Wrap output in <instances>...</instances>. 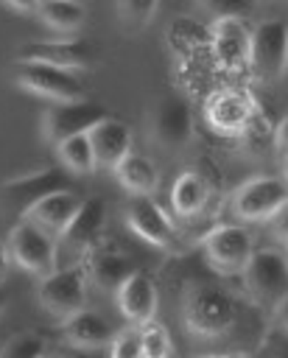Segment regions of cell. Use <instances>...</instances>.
Masks as SVG:
<instances>
[{"label": "cell", "mask_w": 288, "mask_h": 358, "mask_svg": "<svg viewBox=\"0 0 288 358\" xmlns=\"http://www.w3.org/2000/svg\"><path fill=\"white\" fill-rule=\"evenodd\" d=\"M285 246H288V243H285ZM285 260H288V252H285Z\"/></svg>", "instance_id": "40"}, {"label": "cell", "mask_w": 288, "mask_h": 358, "mask_svg": "<svg viewBox=\"0 0 288 358\" xmlns=\"http://www.w3.org/2000/svg\"><path fill=\"white\" fill-rule=\"evenodd\" d=\"M98 168H115L131 151V129L117 117H103L87 131Z\"/></svg>", "instance_id": "21"}, {"label": "cell", "mask_w": 288, "mask_h": 358, "mask_svg": "<svg viewBox=\"0 0 288 358\" xmlns=\"http://www.w3.org/2000/svg\"><path fill=\"white\" fill-rule=\"evenodd\" d=\"M106 117V109L95 101H62V103H53L50 109H45V117H42V131L48 137V143H62L73 134H87L98 120Z\"/></svg>", "instance_id": "8"}, {"label": "cell", "mask_w": 288, "mask_h": 358, "mask_svg": "<svg viewBox=\"0 0 288 358\" xmlns=\"http://www.w3.org/2000/svg\"><path fill=\"white\" fill-rule=\"evenodd\" d=\"M6 249L11 263H17L20 268H25L28 274L45 277L56 268L59 263V252H56V238L50 232H45L42 227L20 218L6 238Z\"/></svg>", "instance_id": "2"}, {"label": "cell", "mask_w": 288, "mask_h": 358, "mask_svg": "<svg viewBox=\"0 0 288 358\" xmlns=\"http://www.w3.org/2000/svg\"><path fill=\"white\" fill-rule=\"evenodd\" d=\"M126 224L129 229L143 238L151 246L168 249L173 243V224L168 218V213L151 199V196H134L126 207Z\"/></svg>", "instance_id": "15"}, {"label": "cell", "mask_w": 288, "mask_h": 358, "mask_svg": "<svg viewBox=\"0 0 288 358\" xmlns=\"http://www.w3.org/2000/svg\"><path fill=\"white\" fill-rule=\"evenodd\" d=\"M103 224H106V204H103V199H84L78 213L67 224V229L56 238V252L59 255L64 252L70 257V263L81 260L84 252L103 235Z\"/></svg>", "instance_id": "10"}, {"label": "cell", "mask_w": 288, "mask_h": 358, "mask_svg": "<svg viewBox=\"0 0 288 358\" xmlns=\"http://www.w3.org/2000/svg\"><path fill=\"white\" fill-rule=\"evenodd\" d=\"M282 179L288 182V154H285V159H282Z\"/></svg>", "instance_id": "38"}, {"label": "cell", "mask_w": 288, "mask_h": 358, "mask_svg": "<svg viewBox=\"0 0 288 358\" xmlns=\"http://www.w3.org/2000/svg\"><path fill=\"white\" fill-rule=\"evenodd\" d=\"M115 302L117 310L131 322V324H143L148 319H154L157 313V282L151 280V274L145 271H131L117 288H115Z\"/></svg>", "instance_id": "16"}, {"label": "cell", "mask_w": 288, "mask_h": 358, "mask_svg": "<svg viewBox=\"0 0 288 358\" xmlns=\"http://www.w3.org/2000/svg\"><path fill=\"white\" fill-rule=\"evenodd\" d=\"M59 322H62V324H59L62 338H64L70 347H78V350H98V347H106V344L112 341V336H115L112 324H109L101 313H95V310H89V308H81V310H75V313H70V316H64V319H59Z\"/></svg>", "instance_id": "20"}, {"label": "cell", "mask_w": 288, "mask_h": 358, "mask_svg": "<svg viewBox=\"0 0 288 358\" xmlns=\"http://www.w3.org/2000/svg\"><path fill=\"white\" fill-rule=\"evenodd\" d=\"M249 28L243 20H218L210 28L213 56L224 70L249 67Z\"/></svg>", "instance_id": "18"}, {"label": "cell", "mask_w": 288, "mask_h": 358, "mask_svg": "<svg viewBox=\"0 0 288 358\" xmlns=\"http://www.w3.org/2000/svg\"><path fill=\"white\" fill-rule=\"evenodd\" d=\"M17 59H28V62H45L62 70H84L92 62V45L81 36H70V39H42V42H28L20 48Z\"/></svg>", "instance_id": "13"}, {"label": "cell", "mask_w": 288, "mask_h": 358, "mask_svg": "<svg viewBox=\"0 0 288 358\" xmlns=\"http://www.w3.org/2000/svg\"><path fill=\"white\" fill-rule=\"evenodd\" d=\"M274 358H288V352H285V350H282V352H277V355H274Z\"/></svg>", "instance_id": "39"}, {"label": "cell", "mask_w": 288, "mask_h": 358, "mask_svg": "<svg viewBox=\"0 0 288 358\" xmlns=\"http://www.w3.org/2000/svg\"><path fill=\"white\" fill-rule=\"evenodd\" d=\"M274 145L282 151V154H288V115L277 123V129H274Z\"/></svg>", "instance_id": "32"}, {"label": "cell", "mask_w": 288, "mask_h": 358, "mask_svg": "<svg viewBox=\"0 0 288 358\" xmlns=\"http://www.w3.org/2000/svg\"><path fill=\"white\" fill-rule=\"evenodd\" d=\"M87 282L89 280H87L81 260L67 263V266H56L50 274L39 277V302L50 316L64 319V316L84 308Z\"/></svg>", "instance_id": "3"}, {"label": "cell", "mask_w": 288, "mask_h": 358, "mask_svg": "<svg viewBox=\"0 0 288 358\" xmlns=\"http://www.w3.org/2000/svg\"><path fill=\"white\" fill-rule=\"evenodd\" d=\"M3 6L14 8V11H20V14H36L39 0H3Z\"/></svg>", "instance_id": "33"}, {"label": "cell", "mask_w": 288, "mask_h": 358, "mask_svg": "<svg viewBox=\"0 0 288 358\" xmlns=\"http://www.w3.org/2000/svg\"><path fill=\"white\" fill-rule=\"evenodd\" d=\"M112 171H115V179L120 182V187H126L131 196H151L159 185V171L145 154L129 151Z\"/></svg>", "instance_id": "22"}, {"label": "cell", "mask_w": 288, "mask_h": 358, "mask_svg": "<svg viewBox=\"0 0 288 358\" xmlns=\"http://www.w3.org/2000/svg\"><path fill=\"white\" fill-rule=\"evenodd\" d=\"M201 8L218 22V20H246L252 14V0H199Z\"/></svg>", "instance_id": "30"}, {"label": "cell", "mask_w": 288, "mask_h": 358, "mask_svg": "<svg viewBox=\"0 0 288 358\" xmlns=\"http://www.w3.org/2000/svg\"><path fill=\"white\" fill-rule=\"evenodd\" d=\"M201 246H204L210 266L224 271V274L243 271L246 260L254 252V241H252L249 229L240 224H221V227L210 229Z\"/></svg>", "instance_id": "9"}, {"label": "cell", "mask_w": 288, "mask_h": 358, "mask_svg": "<svg viewBox=\"0 0 288 358\" xmlns=\"http://www.w3.org/2000/svg\"><path fill=\"white\" fill-rule=\"evenodd\" d=\"M151 134L162 148H182L193 134V112L182 95H165L151 120Z\"/></svg>", "instance_id": "14"}, {"label": "cell", "mask_w": 288, "mask_h": 358, "mask_svg": "<svg viewBox=\"0 0 288 358\" xmlns=\"http://www.w3.org/2000/svg\"><path fill=\"white\" fill-rule=\"evenodd\" d=\"M36 17L48 28L62 31V34H70V31H78L81 28V22H84V6L78 0H39Z\"/></svg>", "instance_id": "24"}, {"label": "cell", "mask_w": 288, "mask_h": 358, "mask_svg": "<svg viewBox=\"0 0 288 358\" xmlns=\"http://www.w3.org/2000/svg\"><path fill=\"white\" fill-rule=\"evenodd\" d=\"M67 187L64 185V173L56 171V168H42L36 173H28V176H17L11 182H6L0 187V199H3V207L8 213L17 215V221L25 215L28 207H34L39 199H45L48 193L53 190H62Z\"/></svg>", "instance_id": "12"}, {"label": "cell", "mask_w": 288, "mask_h": 358, "mask_svg": "<svg viewBox=\"0 0 288 358\" xmlns=\"http://www.w3.org/2000/svg\"><path fill=\"white\" fill-rule=\"evenodd\" d=\"M140 327V341H143V358H171L173 344H171V333L165 324H159L157 319H148Z\"/></svg>", "instance_id": "26"}, {"label": "cell", "mask_w": 288, "mask_h": 358, "mask_svg": "<svg viewBox=\"0 0 288 358\" xmlns=\"http://www.w3.org/2000/svg\"><path fill=\"white\" fill-rule=\"evenodd\" d=\"M81 201L84 199L78 193H73L70 187H62V190L48 193L45 199H39L34 207H28L22 218L31 221V224H36V227H42L53 238H59L67 229V224L73 221V215L78 213Z\"/></svg>", "instance_id": "19"}, {"label": "cell", "mask_w": 288, "mask_h": 358, "mask_svg": "<svg viewBox=\"0 0 288 358\" xmlns=\"http://www.w3.org/2000/svg\"><path fill=\"white\" fill-rule=\"evenodd\" d=\"M8 266H11V257H8V249H6V241H0V280L8 274Z\"/></svg>", "instance_id": "34"}, {"label": "cell", "mask_w": 288, "mask_h": 358, "mask_svg": "<svg viewBox=\"0 0 288 358\" xmlns=\"http://www.w3.org/2000/svg\"><path fill=\"white\" fill-rule=\"evenodd\" d=\"M271 229H274V235H277L282 243H288V201L274 213V218H271Z\"/></svg>", "instance_id": "31"}, {"label": "cell", "mask_w": 288, "mask_h": 358, "mask_svg": "<svg viewBox=\"0 0 288 358\" xmlns=\"http://www.w3.org/2000/svg\"><path fill=\"white\" fill-rule=\"evenodd\" d=\"M56 157L73 173H92L98 168L95 154H92V143L87 134H73V137L56 143Z\"/></svg>", "instance_id": "25"}, {"label": "cell", "mask_w": 288, "mask_h": 358, "mask_svg": "<svg viewBox=\"0 0 288 358\" xmlns=\"http://www.w3.org/2000/svg\"><path fill=\"white\" fill-rule=\"evenodd\" d=\"M81 266H84L89 282H95L98 288L112 291V294H115V288L134 271L131 257H129L115 241H109V238H103V235L84 252Z\"/></svg>", "instance_id": "11"}, {"label": "cell", "mask_w": 288, "mask_h": 358, "mask_svg": "<svg viewBox=\"0 0 288 358\" xmlns=\"http://www.w3.org/2000/svg\"><path fill=\"white\" fill-rule=\"evenodd\" d=\"M157 6H159V0H117V17L126 28L137 31L151 22Z\"/></svg>", "instance_id": "28"}, {"label": "cell", "mask_w": 288, "mask_h": 358, "mask_svg": "<svg viewBox=\"0 0 288 358\" xmlns=\"http://www.w3.org/2000/svg\"><path fill=\"white\" fill-rule=\"evenodd\" d=\"M6 305H8V296H6V291H3V288H0V313H3V310H6Z\"/></svg>", "instance_id": "37"}, {"label": "cell", "mask_w": 288, "mask_h": 358, "mask_svg": "<svg viewBox=\"0 0 288 358\" xmlns=\"http://www.w3.org/2000/svg\"><path fill=\"white\" fill-rule=\"evenodd\" d=\"M277 319H280V324L288 330V294L280 299V305H277Z\"/></svg>", "instance_id": "35"}, {"label": "cell", "mask_w": 288, "mask_h": 358, "mask_svg": "<svg viewBox=\"0 0 288 358\" xmlns=\"http://www.w3.org/2000/svg\"><path fill=\"white\" fill-rule=\"evenodd\" d=\"M288 201V182L282 176H252L232 193V213L240 221H271Z\"/></svg>", "instance_id": "6"}, {"label": "cell", "mask_w": 288, "mask_h": 358, "mask_svg": "<svg viewBox=\"0 0 288 358\" xmlns=\"http://www.w3.org/2000/svg\"><path fill=\"white\" fill-rule=\"evenodd\" d=\"M254 106L240 90H218L204 101L207 123L221 134H240L252 117Z\"/></svg>", "instance_id": "17"}, {"label": "cell", "mask_w": 288, "mask_h": 358, "mask_svg": "<svg viewBox=\"0 0 288 358\" xmlns=\"http://www.w3.org/2000/svg\"><path fill=\"white\" fill-rule=\"evenodd\" d=\"M109 358H143V341L140 327L131 324L126 330H117L109 341Z\"/></svg>", "instance_id": "29"}, {"label": "cell", "mask_w": 288, "mask_h": 358, "mask_svg": "<svg viewBox=\"0 0 288 358\" xmlns=\"http://www.w3.org/2000/svg\"><path fill=\"white\" fill-rule=\"evenodd\" d=\"M201 358H246L243 352H218V355H201Z\"/></svg>", "instance_id": "36"}, {"label": "cell", "mask_w": 288, "mask_h": 358, "mask_svg": "<svg viewBox=\"0 0 288 358\" xmlns=\"http://www.w3.org/2000/svg\"><path fill=\"white\" fill-rule=\"evenodd\" d=\"M243 280L260 305H280L288 294V260L277 249H254L243 266Z\"/></svg>", "instance_id": "7"}, {"label": "cell", "mask_w": 288, "mask_h": 358, "mask_svg": "<svg viewBox=\"0 0 288 358\" xmlns=\"http://www.w3.org/2000/svg\"><path fill=\"white\" fill-rule=\"evenodd\" d=\"M48 341L39 333H17L0 347V358H45Z\"/></svg>", "instance_id": "27"}, {"label": "cell", "mask_w": 288, "mask_h": 358, "mask_svg": "<svg viewBox=\"0 0 288 358\" xmlns=\"http://www.w3.org/2000/svg\"><path fill=\"white\" fill-rule=\"evenodd\" d=\"M249 67L266 78H282L288 73V22L263 20L249 34Z\"/></svg>", "instance_id": "5"}, {"label": "cell", "mask_w": 288, "mask_h": 358, "mask_svg": "<svg viewBox=\"0 0 288 358\" xmlns=\"http://www.w3.org/2000/svg\"><path fill=\"white\" fill-rule=\"evenodd\" d=\"M207 199H210V185H207V179L201 173L185 171V173L176 176V182L171 187V207L182 218L199 215L207 207Z\"/></svg>", "instance_id": "23"}, {"label": "cell", "mask_w": 288, "mask_h": 358, "mask_svg": "<svg viewBox=\"0 0 288 358\" xmlns=\"http://www.w3.org/2000/svg\"><path fill=\"white\" fill-rule=\"evenodd\" d=\"M14 81L25 90L34 92L39 98H48L53 103L62 101H81L84 98V84L75 73L45 64V62H28V59H17L14 64Z\"/></svg>", "instance_id": "4"}, {"label": "cell", "mask_w": 288, "mask_h": 358, "mask_svg": "<svg viewBox=\"0 0 288 358\" xmlns=\"http://www.w3.org/2000/svg\"><path fill=\"white\" fill-rule=\"evenodd\" d=\"M235 299L215 285H193L182 299L185 330L196 338H218L235 324Z\"/></svg>", "instance_id": "1"}]
</instances>
